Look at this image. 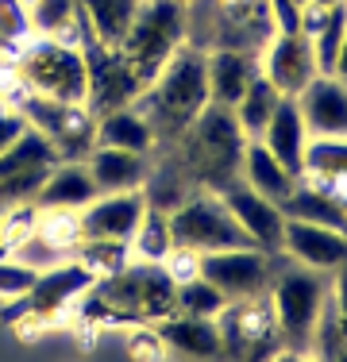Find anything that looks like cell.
Instances as JSON below:
<instances>
[{"label": "cell", "instance_id": "cell-1", "mask_svg": "<svg viewBox=\"0 0 347 362\" xmlns=\"http://www.w3.org/2000/svg\"><path fill=\"white\" fill-rule=\"evenodd\" d=\"M135 108L151 124L154 139L174 143L208 108V54L197 47H178L154 81L139 93Z\"/></svg>", "mask_w": 347, "mask_h": 362}, {"label": "cell", "instance_id": "cell-2", "mask_svg": "<svg viewBox=\"0 0 347 362\" xmlns=\"http://www.w3.org/2000/svg\"><path fill=\"white\" fill-rule=\"evenodd\" d=\"M174 146H178V170L189 177V185L205 189V193H220L232 181H239L247 135L239 132L232 108L208 105L174 139Z\"/></svg>", "mask_w": 347, "mask_h": 362}, {"label": "cell", "instance_id": "cell-3", "mask_svg": "<svg viewBox=\"0 0 347 362\" xmlns=\"http://www.w3.org/2000/svg\"><path fill=\"white\" fill-rule=\"evenodd\" d=\"M328 286L332 281L320 270L297 266L290 258H285V266H278L266 297H271V308H274V320H278V332H282L285 351H293V355L312 351L317 320L328 305Z\"/></svg>", "mask_w": 347, "mask_h": 362}, {"label": "cell", "instance_id": "cell-4", "mask_svg": "<svg viewBox=\"0 0 347 362\" xmlns=\"http://www.w3.org/2000/svg\"><path fill=\"white\" fill-rule=\"evenodd\" d=\"M186 28H189L186 0H143L139 4L132 28L120 42V54L127 58V66L143 81V89L170 62L174 50L186 47Z\"/></svg>", "mask_w": 347, "mask_h": 362}, {"label": "cell", "instance_id": "cell-5", "mask_svg": "<svg viewBox=\"0 0 347 362\" xmlns=\"http://www.w3.org/2000/svg\"><path fill=\"white\" fill-rule=\"evenodd\" d=\"M20 85L35 97L62 100V105H85V54L58 39H31L20 50Z\"/></svg>", "mask_w": 347, "mask_h": 362}, {"label": "cell", "instance_id": "cell-6", "mask_svg": "<svg viewBox=\"0 0 347 362\" xmlns=\"http://www.w3.org/2000/svg\"><path fill=\"white\" fill-rule=\"evenodd\" d=\"M170 216V239L174 247L193 255H208V251H228V247H255L247 239V231L236 223V216L228 212V204L220 201V193H189Z\"/></svg>", "mask_w": 347, "mask_h": 362}, {"label": "cell", "instance_id": "cell-7", "mask_svg": "<svg viewBox=\"0 0 347 362\" xmlns=\"http://www.w3.org/2000/svg\"><path fill=\"white\" fill-rule=\"evenodd\" d=\"M216 327H220V358L224 362H274L285 351L271 297L228 300L224 313L216 316Z\"/></svg>", "mask_w": 347, "mask_h": 362}, {"label": "cell", "instance_id": "cell-8", "mask_svg": "<svg viewBox=\"0 0 347 362\" xmlns=\"http://www.w3.org/2000/svg\"><path fill=\"white\" fill-rule=\"evenodd\" d=\"M12 108L23 112L28 127H35L42 139L55 146V154L62 162H77L93 151V124H97V116L85 105H62V100H47L23 89V97Z\"/></svg>", "mask_w": 347, "mask_h": 362}, {"label": "cell", "instance_id": "cell-9", "mask_svg": "<svg viewBox=\"0 0 347 362\" xmlns=\"http://www.w3.org/2000/svg\"><path fill=\"white\" fill-rule=\"evenodd\" d=\"M278 255H266L258 247H228V251H208L197 262V274L216 286L228 300H251L266 297L278 274Z\"/></svg>", "mask_w": 347, "mask_h": 362}, {"label": "cell", "instance_id": "cell-10", "mask_svg": "<svg viewBox=\"0 0 347 362\" xmlns=\"http://www.w3.org/2000/svg\"><path fill=\"white\" fill-rule=\"evenodd\" d=\"M81 54H85V108H89L93 116L135 105L139 93H143V81H139L135 70L127 66V58L120 54V47L85 39Z\"/></svg>", "mask_w": 347, "mask_h": 362}, {"label": "cell", "instance_id": "cell-11", "mask_svg": "<svg viewBox=\"0 0 347 362\" xmlns=\"http://www.w3.org/2000/svg\"><path fill=\"white\" fill-rule=\"evenodd\" d=\"M55 146L42 139L35 127L20 135L4 154H0V204L12 209V204H35L42 181L50 177V170L58 166Z\"/></svg>", "mask_w": 347, "mask_h": 362}, {"label": "cell", "instance_id": "cell-12", "mask_svg": "<svg viewBox=\"0 0 347 362\" xmlns=\"http://www.w3.org/2000/svg\"><path fill=\"white\" fill-rule=\"evenodd\" d=\"M93 286H97V274H93L89 266L77 262V258H62L58 266H50V270H42L39 278H35L31 293L20 297V305H16L12 313H20L23 320L50 324L62 313H69Z\"/></svg>", "mask_w": 347, "mask_h": 362}, {"label": "cell", "instance_id": "cell-13", "mask_svg": "<svg viewBox=\"0 0 347 362\" xmlns=\"http://www.w3.org/2000/svg\"><path fill=\"white\" fill-rule=\"evenodd\" d=\"M220 201L228 204V212L236 223L247 231V239L266 255H282V231H285V212L282 204L266 201L263 193H255L243 181H232L228 189H220Z\"/></svg>", "mask_w": 347, "mask_h": 362}, {"label": "cell", "instance_id": "cell-14", "mask_svg": "<svg viewBox=\"0 0 347 362\" xmlns=\"http://www.w3.org/2000/svg\"><path fill=\"white\" fill-rule=\"evenodd\" d=\"M258 70L282 97H297L301 89L317 77V58H312L309 35H274L258 50Z\"/></svg>", "mask_w": 347, "mask_h": 362}, {"label": "cell", "instance_id": "cell-15", "mask_svg": "<svg viewBox=\"0 0 347 362\" xmlns=\"http://www.w3.org/2000/svg\"><path fill=\"white\" fill-rule=\"evenodd\" d=\"M143 212H147L143 189H132V193H101L97 201H89L77 212V220H81V239L127 243V239L135 235Z\"/></svg>", "mask_w": 347, "mask_h": 362}, {"label": "cell", "instance_id": "cell-16", "mask_svg": "<svg viewBox=\"0 0 347 362\" xmlns=\"http://www.w3.org/2000/svg\"><path fill=\"white\" fill-rule=\"evenodd\" d=\"M282 255L290 258V262H297V266L332 274L336 266L347 258V235H343V231H332V228H320V223L285 220Z\"/></svg>", "mask_w": 347, "mask_h": 362}, {"label": "cell", "instance_id": "cell-17", "mask_svg": "<svg viewBox=\"0 0 347 362\" xmlns=\"http://www.w3.org/2000/svg\"><path fill=\"white\" fill-rule=\"evenodd\" d=\"M297 108L309 135H347V85L332 74H317L297 93Z\"/></svg>", "mask_w": 347, "mask_h": 362}, {"label": "cell", "instance_id": "cell-18", "mask_svg": "<svg viewBox=\"0 0 347 362\" xmlns=\"http://www.w3.org/2000/svg\"><path fill=\"white\" fill-rule=\"evenodd\" d=\"M309 127L305 119H301V108H297V97H282L271 116V124L263 127V135H258V143L266 146V151L274 154L278 162H282L290 174H305V146H309Z\"/></svg>", "mask_w": 347, "mask_h": 362}, {"label": "cell", "instance_id": "cell-19", "mask_svg": "<svg viewBox=\"0 0 347 362\" xmlns=\"http://www.w3.org/2000/svg\"><path fill=\"white\" fill-rule=\"evenodd\" d=\"M255 77L258 54H251V50H208V105L236 108Z\"/></svg>", "mask_w": 347, "mask_h": 362}, {"label": "cell", "instance_id": "cell-20", "mask_svg": "<svg viewBox=\"0 0 347 362\" xmlns=\"http://www.w3.org/2000/svg\"><path fill=\"white\" fill-rule=\"evenodd\" d=\"M159 339L166 343V351H178L186 358L197 362H220V327L212 316H166L154 324Z\"/></svg>", "mask_w": 347, "mask_h": 362}, {"label": "cell", "instance_id": "cell-21", "mask_svg": "<svg viewBox=\"0 0 347 362\" xmlns=\"http://www.w3.org/2000/svg\"><path fill=\"white\" fill-rule=\"evenodd\" d=\"M101 189L93 181L85 158L77 162H58L50 170V177L42 181L39 197H35V209H62V212H81L89 201H97Z\"/></svg>", "mask_w": 347, "mask_h": 362}, {"label": "cell", "instance_id": "cell-22", "mask_svg": "<svg viewBox=\"0 0 347 362\" xmlns=\"http://www.w3.org/2000/svg\"><path fill=\"white\" fill-rule=\"evenodd\" d=\"M85 166H89L101 193H132V189H143L147 174H151L147 154L116 151V146H93L85 154Z\"/></svg>", "mask_w": 347, "mask_h": 362}, {"label": "cell", "instance_id": "cell-23", "mask_svg": "<svg viewBox=\"0 0 347 362\" xmlns=\"http://www.w3.org/2000/svg\"><path fill=\"white\" fill-rule=\"evenodd\" d=\"M93 146H116V151H132V154H151L159 139H154L151 124L143 119V112L135 105L127 108H112L97 116L93 124Z\"/></svg>", "mask_w": 347, "mask_h": 362}, {"label": "cell", "instance_id": "cell-24", "mask_svg": "<svg viewBox=\"0 0 347 362\" xmlns=\"http://www.w3.org/2000/svg\"><path fill=\"white\" fill-rule=\"evenodd\" d=\"M239 181H243V185H251L255 193H263L266 201H274V204H282L285 197L297 189V174H290V170H285L258 139H247V146H243Z\"/></svg>", "mask_w": 347, "mask_h": 362}, {"label": "cell", "instance_id": "cell-25", "mask_svg": "<svg viewBox=\"0 0 347 362\" xmlns=\"http://www.w3.org/2000/svg\"><path fill=\"white\" fill-rule=\"evenodd\" d=\"M31 31L35 39H58L69 47H81L89 39L81 16V0H31Z\"/></svg>", "mask_w": 347, "mask_h": 362}, {"label": "cell", "instance_id": "cell-26", "mask_svg": "<svg viewBox=\"0 0 347 362\" xmlns=\"http://www.w3.org/2000/svg\"><path fill=\"white\" fill-rule=\"evenodd\" d=\"M143 0H81V16L85 28H89V39L108 42V47H120L132 28L135 12Z\"/></svg>", "mask_w": 347, "mask_h": 362}, {"label": "cell", "instance_id": "cell-27", "mask_svg": "<svg viewBox=\"0 0 347 362\" xmlns=\"http://www.w3.org/2000/svg\"><path fill=\"white\" fill-rule=\"evenodd\" d=\"M278 100H282V93H278L274 85L263 77V70H258V77L247 85V93L239 97V105L232 108V112H236L239 132L247 135V139H258V135H263V127L271 124V116H274Z\"/></svg>", "mask_w": 347, "mask_h": 362}, {"label": "cell", "instance_id": "cell-28", "mask_svg": "<svg viewBox=\"0 0 347 362\" xmlns=\"http://www.w3.org/2000/svg\"><path fill=\"white\" fill-rule=\"evenodd\" d=\"M127 251H132V262H166V255L174 251L170 239V216L147 204L143 220H139L135 235L127 239Z\"/></svg>", "mask_w": 347, "mask_h": 362}, {"label": "cell", "instance_id": "cell-29", "mask_svg": "<svg viewBox=\"0 0 347 362\" xmlns=\"http://www.w3.org/2000/svg\"><path fill=\"white\" fill-rule=\"evenodd\" d=\"M305 174L317 181H347V135H320L305 146Z\"/></svg>", "mask_w": 347, "mask_h": 362}, {"label": "cell", "instance_id": "cell-30", "mask_svg": "<svg viewBox=\"0 0 347 362\" xmlns=\"http://www.w3.org/2000/svg\"><path fill=\"white\" fill-rule=\"evenodd\" d=\"M224 305H228V297L216 286H208L201 274L174 286V313L178 316H212L216 320V316L224 313Z\"/></svg>", "mask_w": 347, "mask_h": 362}, {"label": "cell", "instance_id": "cell-31", "mask_svg": "<svg viewBox=\"0 0 347 362\" xmlns=\"http://www.w3.org/2000/svg\"><path fill=\"white\" fill-rule=\"evenodd\" d=\"M343 35H347V4H332L320 23L317 35H309L312 42V58H317V74H332L336 66V54L343 47Z\"/></svg>", "mask_w": 347, "mask_h": 362}, {"label": "cell", "instance_id": "cell-32", "mask_svg": "<svg viewBox=\"0 0 347 362\" xmlns=\"http://www.w3.org/2000/svg\"><path fill=\"white\" fill-rule=\"evenodd\" d=\"M77 262H85L97 278H108V274H120L127 262H132V251L127 243H112V239H77Z\"/></svg>", "mask_w": 347, "mask_h": 362}, {"label": "cell", "instance_id": "cell-33", "mask_svg": "<svg viewBox=\"0 0 347 362\" xmlns=\"http://www.w3.org/2000/svg\"><path fill=\"white\" fill-rule=\"evenodd\" d=\"M31 39H35V31H31L28 0H0V42L23 50Z\"/></svg>", "mask_w": 347, "mask_h": 362}, {"label": "cell", "instance_id": "cell-34", "mask_svg": "<svg viewBox=\"0 0 347 362\" xmlns=\"http://www.w3.org/2000/svg\"><path fill=\"white\" fill-rule=\"evenodd\" d=\"M35 278H39V270H31L28 262H20V258H12V255H0V297L4 300L28 297Z\"/></svg>", "mask_w": 347, "mask_h": 362}, {"label": "cell", "instance_id": "cell-35", "mask_svg": "<svg viewBox=\"0 0 347 362\" xmlns=\"http://www.w3.org/2000/svg\"><path fill=\"white\" fill-rule=\"evenodd\" d=\"M301 8L297 0H271V23L274 35H297L301 31Z\"/></svg>", "mask_w": 347, "mask_h": 362}, {"label": "cell", "instance_id": "cell-36", "mask_svg": "<svg viewBox=\"0 0 347 362\" xmlns=\"http://www.w3.org/2000/svg\"><path fill=\"white\" fill-rule=\"evenodd\" d=\"M23 132H28V119H23V112L12 108L8 100H0V154H4L16 139H20Z\"/></svg>", "mask_w": 347, "mask_h": 362}, {"label": "cell", "instance_id": "cell-37", "mask_svg": "<svg viewBox=\"0 0 347 362\" xmlns=\"http://www.w3.org/2000/svg\"><path fill=\"white\" fill-rule=\"evenodd\" d=\"M132 355L135 358H147V362H162V355H166V343L159 339V332H154V327H135V332H132Z\"/></svg>", "mask_w": 347, "mask_h": 362}, {"label": "cell", "instance_id": "cell-38", "mask_svg": "<svg viewBox=\"0 0 347 362\" xmlns=\"http://www.w3.org/2000/svg\"><path fill=\"white\" fill-rule=\"evenodd\" d=\"M332 274H336V281H332V313H336V320H340L343 335H347V258L336 266Z\"/></svg>", "mask_w": 347, "mask_h": 362}, {"label": "cell", "instance_id": "cell-39", "mask_svg": "<svg viewBox=\"0 0 347 362\" xmlns=\"http://www.w3.org/2000/svg\"><path fill=\"white\" fill-rule=\"evenodd\" d=\"M332 77H340V81L347 85V35H343V47H340V54H336V66H332Z\"/></svg>", "mask_w": 347, "mask_h": 362}, {"label": "cell", "instance_id": "cell-40", "mask_svg": "<svg viewBox=\"0 0 347 362\" xmlns=\"http://www.w3.org/2000/svg\"><path fill=\"white\" fill-rule=\"evenodd\" d=\"M332 362H347V343H343L340 351H336V358H332Z\"/></svg>", "mask_w": 347, "mask_h": 362}, {"label": "cell", "instance_id": "cell-41", "mask_svg": "<svg viewBox=\"0 0 347 362\" xmlns=\"http://www.w3.org/2000/svg\"><path fill=\"white\" fill-rule=\"evenodd\" d=\"M312 4H324V8H332V4H347V0H312Z\"/></svg>", "mask_w": 347, "mask_h": 362}, {"label": "cell", "instance_id": "cell-42", "mask_svg": "<svg viewBox=\"0 0 347 362\" xmlns=\"http://www.w3.org/2000/svg\"><path fill=\"white\" fill-rule=\"evenodd\" d=\"M0 243H4V216H0Z\"/></svg>", "mask_w": 347, "mask_h": 362}, {"label": "cell", "instance_id": "cell-43", "mask_svg": "<svg viewBox=\"0 0 347 362\" xmlns=\"http://www.w3.org/2000/svg\"><path fill=\"white\" fill-rule=\"evenodd\" d=\"M297 4H309V0H297Z\"/></svg>", "mask_w": 347, "mask_h": 362}, {"label": "cell", "instance_id": "cell-44", "mask_svg": "<svg viewBox=\"0 0 347 362\" xmlns=\"http://www.w3.org/2000/svg\"><path fill=\"white\" fill-rule=\"evenodd\" d=\"M28 4H31V0H28Z\"/></svg>", "mask_w": 347, "mask_h": 362}]
</instances>
